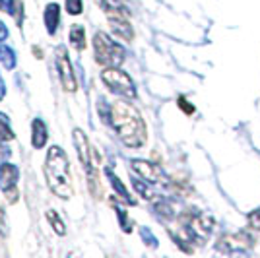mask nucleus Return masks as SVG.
I'll use <instances>...</instances> for the list:
<instances>
[{
	"label": "nucleus",
	"instance_id": "obj_1",
	"mask_svg": "<svg viewBox=\"0 0 260 258\" xmlns=\"http://www.w3.org/2000/svg\"><path fill=\"white\" fill-rule=\"evenodd\" d=\"M111 122L119 138L126 148H142L146 144L148 132L142 115L130 103L117 101L111 105Z\"/></svg>",
	"mask_w": 260,
	"mask_h": 258
},
{
	"label": "nucleus",
	"instance_id": "obj_2",
	"mask_svg": "<svg viewBox=\"0 0 260 258\" xmlns=\"http://www.w3.org/2000/svg\"><path fill=\"white\" fill-rule=\"evenodd\" d=\"M45 177L49 188L53 190L58 198H70L72 196V184H70V163L62 151V148L53 146L47 151L45 159Z\"/></svg>",
	"mask_w": 260,
	"mask_h": 258
},
{
	"label": "nucleus",
	"instance_id": "obj_3",
	"mask_svg": "<svg viewBox=\"0 0 260 258\" xmlns=\"http://www.w3.org/2000/svg\"><path fill=\"white\" fill-rule=\"evenodd\" d=\"M93 51H95V60L101 66H120L124 62V49L122 45L113 41L107 33L98 31L93 35Z\"/></svg>",
	"mask_w": 260,
	"mask_h": 258
},
{
	"label": "nucleus",
	"instance_id": "obj_4",
	"mask_svg": "<svg viewBox=\"0 0 260 258\" xmlns=\"http://www.w3.org/2000/svg\"><path fill=\"white\" fill-rule=\"evenodd\" d=\"M101 80L103 84L117 95H122L126 99H134L136 97V87H134V82L126 72H122L119 66H111V68H105L101 72Z\"/></svg>",
	"mask_w": 260,
	"mask_h": 258
},
{
	"label": "nucleus",
	"instance_id": "obj_5",
	"mask_svg": "<svg viewBox=\"0 0 260 258\" xmlns=\"http://www.w3.org/2000/svg\"><path fill=\"white\" fill-rule=\"evenodd\" d=\"M54 62H56V70H58V76H60V84L66 91H76V76H74V70H72V62L68 58V51L66 47H56L54 51Z\"/></svg>",
	"mask_w": 260,
	"mask_h": 258
},
{
	"label": "nucleus",
	"instance_id": "obj_6",
	"mask_svg": "<svg viewBox=\"0 0 260 258\" xmlns=\"http://www.w3.org/2000/svg\"><path fill=\"white\" fill-rule=\"evenodd\" d=\"M18 179H20V169L14 163L2 162L0 165V190L4 192V196H8L12 204L18 200V190H16Z\"/></svg>",
	"mask_w": 260,
	"mask_h": 258
},
{
	"label": "nucleus",
	"instance_id": "obj_7",
	"mask_svg": "<svg viewBox=\"0 0 260 258\" xmlns=\"http://www.w3.org/2000/svg\"><path fill=\"white\" fill-rule=\"evenodd\" d=\"M132 171L136 173L138 177H142L144 181H148L150 184H159L165 183V173L161 171L159 165H153L150 162H144V159H132Z\"/></svg>",
	"mask_w": 260,
	"mask_h": 258
},
{
	"label": "nucleus",
	"instance_id": "obj_8",
	"mask_svg": "<svg viewBox=\"0 0 260 258\" xmlns=\"http://www.w3.org/2000/svg\"><path fill=\"white\" fill-rule=\"evenodd\" d=\"M217 247L225 252H233V250H245V248L252 247V239L247 233H235V235H225L219 239Z\"/></svg>",
	"mask_w": 260,
	"mask_h": 258
},
{
	"label": "nucleus",
	"instance_id": "obj_9",
	"mask_svg": "<svg viewBox=\"0 0 260 258\" xmlns=\"http://www.w3.org/2000/svg\"><path fill=\"white\" fill-rule=\"evenodd\" d=\"M47 140H49L47 124H45L41 118H33V122H31V146L35 148V150H41V148H45Z\"/></svg>",
	"mask_w": 260,
	"mask_h": 258
},
{
	"label": "nucleus",
	"instance_id": "obj_10",
	"mask_svg": "<svg viewBox=\"0 0 260 258\" xmlns=\"http://www.w3.org/2000/svg\"><path fill=\"white\" fill-rule=\"evenodd\" d=\"M58 23H60V6L56 2H51L45 8V27H47V33L54 35L56 29H58Z\"/></svg>",
	"mask_w": 260,
	"mask_h": 258
},
{
	"label": "nucleus",
	"instance_id": "obj_11",
	"mask_svg": "<svg viewBox=\"0 0 260 258\" xmlns=\"http://www.w3.org/2000/svg\"><path fill=\"white\" fill-rule=\"evenodd\" d=\"M109 23H111V29H113V33H115L119 39L132 41L134 31H132V25L128 23V18H109Z\"/></svg>",
	"mask_w": 260,
	"mask_h": 258
},
{
	"label": "nucleus",
	"instance_id": "obj_12",
	"mask_svg": "<svg viewBox=\"0 0 260 258\" xmlns=\"http://www.w3.org/2000/svg\"><path fill=\"white\" fill-rule=\"evenodd\" d=\"M105 175H107V179L111 181V186L115 188V192L119 194V196L122 198V200H124V202H126V204H134V200L130 198V192L126 190V186L122 184V181H120L119 177H117L115 173L111 171V169H105Z\"/></svg>",
	"mask_w": 260,
	"mask_h": 258
},
{
	"label": "nucleus",
	"instance_id": "obj_13",
	"mask_svg": "<svg viewBox=\"0 0 260 258\" xmlns=\"http://www.w3.org/2000/svg\"><path fill=\"white\" fill-rule=\"evenodd\" d=\"M70 43L76 51H84L86 49V27L82 23H74L70 27Z\"/></svg>",
	"mask_w": 260,
	"mask_h": 258
},
{
	"label": "nucleus",
	"instance_id": "obj_14",
	"mask_svg": "<svg viewBox=\"0 0 260 258\" xmlns=\"http://www.w3.org/2000/svg\"><path fill=\"white\" fill-rule=\"evenodd\" d=\"M2 6H4V10L8 12L10 16L16 18V22L20 23V27H22V20H23L22 0H2Z\"/></svg>",
	"mask_w": 260,
	"mask_h": 258
},
{
	"label": "nucleus",
	"instance_id": "obj_15",
	"mask_svg": "<svg viewBox=\"0 0 260 258\" xmlns=\"http://www.w3.org/2000/svg\"><path fill=\"white\" fill-rule=\"evenodd\" d=\"M16 53L14 49L8 47V45H0V64L4 66L6 70H14L16 68Z\"/></svg>",
	"mask_w": 260,
	"mask_h": 258
},
{
	"label": "nucleus",
	"instance_id": "obj_16",
	"mask_svg": "<svg viewBox=\"0 0 260 258\" xmlns=\"http://www.w3.org/2000/svg\"><path fill=\"white\" fill-rule=\"evenodd\" d=\"M132 186H134V190L140 194L142 198H146V200H153V198H155V192L150 188V183L144 181L142 177L140 179H134V181H132Z\"/></svg>",
	"mask_w": 260,
	"mask_h": 258
},
{
	"label": "nucleus",
	"instance_id": "obj_17",
	"mask_svg": "<svg viewBox=\"0 0 260 258\" xmlns=\"http://www.w3.org/2000/svg\"><path fill=\"white\" fill-rule=\"evenodd\" d=\"M14 138H16V134L10 128V120L4 113H0V142H10Z\"/></svg>",
	"mask_w": 260,
	"mask_h": 258
},
{
	"label": "nucleus",
	"instance_id": "obj_18",
	"mask_svg": "<svg viewBox=\"0 0 260 258\" xmlns=\"http://www.w3.org/2000/svg\"><path fill=\"white\" fill-rule=\"evenodd\" d=\"M153 210L157 212V215H159L161 219H171V217H175L173 206L169 204V202H165V200H155V204H153Z\"/></svg>",
	"mask_w": 260,
	"mask_h": 258
},
{
	"label": "nucleus",
	"instance_id": "obj_19",
	"mask_svg": "<svg viewBox=\"0 0 260 258\" xmlns=\"http://www.w3.org/2000/svg\"><path fill=\"white\" fill-rule=\"evenodd\" d=\"M47 219H49V223L53 225V229H54V233H56V235H60V237L66 235L64 221L58 217V214H56L54 210H49V212H47Z\"/></svg>",
	"mask_w": 260,
	"mask_h": 258
},
{
	"label": "nucleus",
	"instance_id": "obj_20",
	"mask_svg": "<svg viewBox=\"0 0 260 258\" xmlns=\"http://www.w3.org/2000/svg\"><path fill=\"white\" fill-rule=\"evenodd\" d=\"M111 204H113L115 212H117V217H119V223H120V227H122V231H124V233H130V229H132V227H130L128 217H126V210H124V208H120L115 200H113Z\"/></svg>",
	"mask_w": 260,
	"mask_h": 258
},
{
	"label": "nucleus",
	"instance_id": "obj_21",
	"mask_svg": "<svg viewBox=\"0 0 260 258\" xmlns=\"http://www.w3.org/2000/svg\"><path fill=\"white\" fill-rule=\"evenodd\" d=\"M64 6L70 16H80L82 8H84V2L82 0H64Z\"/></svg>",
	"mask_w": 260,
	"mask_h": 258
},
{
	"label": "nucleus",
	"instance_id": "obj_22",
	"mask_svg": "<svg viewBox=\"0 0 260 258\" xmlns=\"http://www.w3.org/2000/svg\"><path fill=\"white\" fill-rule=\"evenodd\" d=\"M0 235H8V219H6V212L0 208Z\"/></svg>",
	"mask_w": 260,
	"mask_h": 258
},
{
	"label": "nucleus",
	"instance_id": "obj_23",
	"mask_svg": "<svg viewBox=\"0 0 260 258\" xmlns=\"http://www.w3.org/2000/svg\"><path fill=\"white\" fill-rule=\"evenodd\" d=\"M249 225L252 227V229H260V208L254 210V212L249 215Z\"/></svg>",
	"mask_w": 260,
	"mask_h": 258
},
{
	"label": "nucleus",
	"instance_id": "obj_24",
	"mask_svg": "<svg viewBox=\"0 0 260 258\" xmlns=\"http://www.w3.org/2000/svg\"><path fill=\"white\" fill-rule=\"evenodd\" d=\"M177 103H179V107L183 109L186 115H192V113H194V107L186 101V97H179V99H177Z\"/></svg>",
	"mask_w": 260,
	"mask_h": 258
},
{
	"label": "nucleus",
	"instance_id": "obj_25",
	"mask_svg": "<svg viewBox=\"0 0 260 258\" xmlns=\"http://www.w3.org/2000/svg\"><path fill=\"white\" fill-rule=\"evenodd\" d=\"M140 233H142V239H144V241H148V245H150V247H155V245H157V241H155V237H153L152 233L148 231V229H142Z\"/></svg>",
	"mask_w": 260,
	"mask_h": 258
},
{
	"label": "nucleus",
	"instance_id": "obj_26",
	"mask_svg": "<svg viewBox=\"0 0 260 258\" xmlns=\"http://www.w3.org/2000/svg\"><path fill=\"white\" fill-rule=\"evenodd\" d=\"M8 39V27L4 25V22H0V43Z\"/></svg>",
	"mask_w": 260,
	"mask_h": 258
},
{
	"label": "nucleus",
	"instance_id": "obj_27",
	"mask_svg": "<svg viewBox=\"0 0 260 258\" xmlns=\"http://www.w3.org/2000/svg\"><path fill=\"white\" fill-rule=\"evenodd\" d=\"M8 157H10V150H8V148L2 144V146H0V159H2V162H6Z\"/></svg>",
	"mask_w": 260,
	"mask_h": 258
},
{
	"label": "nucleus",
	"instance_id": "obj_28",
	"mask_svg": "<svg viewBox=\"0 0 260 258\" xmlns=\"http://www.w3.org/2000/svg\"><path fill=\"white\" fill-rule=\"evenodd\" d=\"M6 97V84H4V80H2V76H0V101Z\"/></svg>",
	"mask_w": 260,
	"mask_h": 258
},
{
	"label": "nucleus",
	"instance_id": "obj_29",
	"mask_svg": "<svg viewBox=\"0 0 260 258\" xmlns=\"http://www.w3.org/2000/svg\"><path fill=\"white\" fill-rule=\"evenodd\" d=\"M0 6H2V0H0Z\"/></svg>",
	"mask_w": 260,
	"mask_h": 258
}]
</instances>
